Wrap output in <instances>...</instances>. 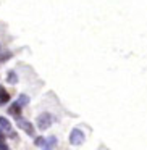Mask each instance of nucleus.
I'll return each mask as SVG.
<instances>
[{
    "mask_svg": "<svg viewBox=\"0 0 147 150\" xmlns=\"http://www.w3.org/2000/svg\"><path fill=\"white\" fill-rule=\"evenodd\" d=\"M0 49H2V47H0Z\"/></svg>",
    "mask_w": 147,
    "mask_h": 150,
    "instance_id": "13",
    "label": "nucleus"
},
{
    "mask_svg": "<svg viewBox=\"0 0 147 150\" xmlns=\"http://www.w3.org/2000/svg\"><path fill=\"white\" fill-rule=\"evenodd\" d=\"M57 142H58V140H57V137L55 136H50V137H47V139H45V144H44L42 149L44 150H52L53 147L57 145Z\"/></svg>",
    "mask_w": 147,
    "mask_h": 150,
    "instance_id": "4",
    "label": "nucleus"
},
{
    "mask_svg": "<svg viewBox=\"0 0 147 150\" xmlns=\"http://www.w3.org/2000/svg\"><path fill=\"white\" fill-rule=\"evenodd\" d=\"M34 144H36L37 147H44V144H45V139H44V137H36Z\"/></svg>",
    "mask_w": 147,
    "mask_h": 150,
    "instance_id": "10",
    "label": "nucleus"
},
{
    "mask_svg": "<svg viewBox=\"0 0 147 150\" xmlns=\"http://www.w3.org/2000/svg\"><path fill=\"white\" fill-rule=\"evenodd\" d=\"M0 142H5V136H4V132H2V129H0Z\"/></svg>",
    "mask_w": 147,
    "mask_h": 150,
    "instance_id": "12",
    "label": "nucleus"
},
{
    "mask_svg": "<svg viewBox=\"0 0 147 150\" xmlns=\"http://www.w3.org/2000/svg\"><path fill=\"white\" fill-rule=\"evenodd\" d=\"M0 129H4L5 132H11V123L5 116H0Z\"/></svg>",
    "mask_w": 147,
    "mask_h": 150,
    "instance_id": "5",
    "label": "nucleus"
},
{
    "mask_svg": "<svg viewBox=\"0 0 147 150\" xmlns=\"http://www.w3.org/2000/svg\"><path fill=\"white\" fill-rule=\"evenodd\" d=\"M8 100H10V94H8L2 86H0V105H5Z\"/></svg>",
    "mask_w": 147,
    "mask_h": 150,
    "instance_id": "7",
    "label": "nucleus"
},
{
    "mask_svg": "<svg viewBox=\"0 0 147 150\" xmlns=\"http://www.w3.org/2000/svg\"><path fill=\"white\" fill-rule=\"evenodd\" d=\"M16 124H18V127H21V129H23L24 132L28 134V136H34V126H33V124H31L28 120L18 116V118H16Z\"/></svg>",
    "mask_w": 147,
    "mask_h": 150,
    "instance_id": "3",
    "label": "nucleus"
},
{
    "mask_svg": "<svg viewBox=\"0 0 147 150\" xmlns=\"http://www.w3.org/2000/svg\"><path fill=\"white\" fill-rule=\"evenodd\" d=\"M8 113H10V115H13V116H20V113H21V105L20 103H18V102H15V103L13 105H11V107L10 108H8Z\"/></svg>",
    "mask_w": 147,
    "mask_h": 150,
    "instance_id": "6",
    "label": "nucleus"
},
{
    "mask_svg": "<svg viewBox=\"0 0 147 150\" xmlns=\"http://www.w3.org/2000/svg\"><path fill=\"white\" fill-rule=\"evenodd\" d=\"M7 81L10 82V84H16V82H18V76H16V73H15V71H10V73H8Z\"/></svg>",
    "mask_w": 147,
    "mask_h": 150,
    "instance_id": "9",
    "label": "nucleus"
},
{
    "mask_svg": "<svg viewBox=\"0 0 147 150\" xmlns=\"http://www.w3.org/2000/svg\"><path fill=\"white\" fill-rule=\"evenodd\" d=\"M53 121L55 120H53V116L50 113H40L39 116H37V127H39L40 131H45L52 126Z\"/></svg>",
    "mask_w": 147,
    "mask_h": 150,
    "instance_id": "1",
    "label": "nucleus"
},
{
    "mask_svg": "<svg viewBox=\"0 0 147 150\" xmlns=\"http://www.w3.org/2000/svg\"><path fill=\"white\" fill-rule=\"evenodd\" d=\"M0 150H10V149H8V145L5 142H0Z\"/></svg>",
    "mask_w": 147,
    "mask_h": 150,
    "instance_id": "11",
    "label": "nucleus"
},
{
    "mask_svg": "<svg viewBox=\"0 0 147 150\" xmlns=\"http://www.w3.org/2000/svg\"><path fill=\"white\" fill-rule=\"evenodd\" d=\"M86 136L84 132H82L81 129H78V127H75V129L71 131V134H70V144L71 145H81L82 142H84Z\"/></svg>",
    "mask_w": 147,
    "mask_h": 150,
    "instance_id": "2",
    "label": "nucleus"
},
{
    "mask_svg": "<svg viewBox=\"0 0 147 150\" xmlns=\"http://www.w3.org/2000/svg\"><path fill=\"white\" fill-rule=\"evenodd\" d=\"M18 103L21 105V107H26L28 103H29V97H28V95H24V94H21L20 97H18Z\"/></svg>",
    "mask_w": 147,
    "mask_h": 150,
    "instance_id": "8",
    "label": "nucleus"
}]
</instances>
